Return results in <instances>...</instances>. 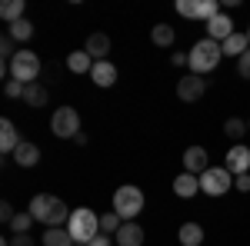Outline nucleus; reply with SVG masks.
<instances>
[{"mask_svg": "<svg viewBox=\"0 0 250 246\" xmlns=\"http://www.w3.org/2000/svg\"><path fill=\"white\" fill-rule=\"evenodd\" d=\"M224 160H227L224 167H227L233 176H244V173H250V147H244V143H233Z\"/></svg>", "mask_w": 250, "mask_h": 246, "instance_id": "10", "label": "nucleus"}, {"mask_svg": "<svg viewBox=\"0 0 250 246\" xmlns=\"http://www.w3.org/2000/svg\"><path fill=\"white\" fill-rule=\"evenodd\" d=\"M34 223H37V220H34L30 213H17V216H14V223H10V229H14V236H20V233H30Z\"/></svg>", "mask_w": 250, "mask_h": 246, "instance_id": "29", "label": "nucleus"}, {"mask_svg": "<svg viewBox=\"0 0 250 246\" xmlns=\"http://www.w3.org/2000/svg\"><path fill=\"white\" fill-rule=\"evenodd\" d=\"M224 133H227V136H230V140H237V143H240V140H244V136H247V120H240V116H230V120H227V123H224Z\"/></svg>", "mask_w": 250, "mask_h": 246, "instance_id": "27", "label": "nucleus"}, {"mask_svg": "<svg viewBox=\"0 0 250 246\" xmlns=\"http://www.w3.org/2000/svg\"><path fill=\"white\" fill-rule=\"evenodd\" d=\"M20 143H23V140H20L17 127H14L10 120H0V150H3V153H10V156H14V150H17Z\"/></svg>", "mask_w": 250, "mask_h": 246, "instance_id": "18", "label": "nucleus"}, {"mask_svg": "<svg viewBox=\"0 0 250 246\" xmlns=\"http://www.w3.org/2000/svg\"><path fill=\"white\" fill-rule=\"evenodd\" d=\"M10 246H37L30 233H20V236H10Z\"/></svg>", "mask_w": 250, "mask_h": 246, "instance_id": "33", "label": "nucleus"}, {"mask_svg": "<svg viewBox=\"0 0 250 246\" xmlns=\"http://www.w3.org/2000/svg\"><path fill=\"white\" fill-rule=\"evenodd\" d=\"M150 40H154L157 47H173V40H177V30H173L170 23H154V30H150Z\"/></svg>", "mask_w": 250, "mask_h": 246, "instance_id": "24", "label": "nucleus"}, {"mask_svg": "<svg viewBox=\"0 0 250 246\" xmlns=\"http://www.w3.org/2000/svg\"><path fill=\"white\" fill-rule=\"evenodd\" d=\"M90 246H114V236H107V233H100V236H97V240H94Z\"/></svg>", "mask_w": 250, "mask_h": 246, "instance_id": "35", "label": "nucleus"}, {"mask_svg": "<svg viewBox=\"0 0 250 246\" xmlns=\"http://www.w3.org/2000/svg\"><path fill=\"white\" fill-rule=\"evenodd\" d=\"M177 240H180V246H200L204 243V227L200 223H184L177 229Z\"/></svg>", "mask_w": 250, "mask_h": 246, "instance_id": "21", "label": "nucleus"}, {"mask_svg": "<svg viewBox=\"0 0 250 246\" xmlns=\"http://www.w3.org/2000/svg\"><path fill=\"white\" fill-rule=\"evenodd\" d=\"M204 94H207V80H204V76H197V74L180 76V83H177V96H180L184 103H197Z\"/></svg>", "mask_w": 250, "mask_h": 246, "instance_id": "9", "label": "nucleus"}, {"mask_svg": "<svg viewBox=\"0 0 250 246\" xmlns=\"http://www.w3.org/2000/svg\"><path fill=\"white\" fill-rule=\"evenodd\" d=\"M37 160H40V147H37V143H30V140H23L17 150H14V163L23 167V170L37 167Z\"/></svg>", "mask_w": 250, "mask_h": 246, "instance_id": "16", "label": "nucleus"}, {"mask_svg": "<svg viewBox=\"0 0 250 246\" xmlns=\"http://www.w3.org/2000/svg\"><path fill=\"white\" fill-rule=\"evenodd\" d=\"M43 246H74V236H70V229L67 227H54L43 233V240H40Z\"/></svg>", "mask_w": 250, "mask_h": 246, "instance_id": "23", "label": "nucleus"}, {"mask_svg": "<svg viewBox=\"0 0 250 246\" xmlns=\"http://www.w3.org/2000/svg\"><path fill=\"white\" fill-rule=\"evenodd\" d=\"M173 193L180 196V200H190L200 193V176H193V173H177V180H173Z\"/></svg>", "mask_w": 250, "mask_h": 246, "instance_id": "14", "label": "nucleus"}, {"mask_svg": "<svg viewBox=\"0 0 250 246\" xmlns=\"http://www.w3.org/2000/svg\"><path fill=\"white\" fill-rule=\"evenodd\" d=\"M23 90H27V83H20V80H7V83H3V94L10 96V100H23Z\"/></svg>", "mask_w": 250, "mask_h": 246, "instance_id": "30", "label": "nucleus"}, {"mask_svg": "<svg viewBox=\"0 0 250 246\" xmlns=\"http://www.w3.org/2000/svg\"><path fill=\"white\" fill-rule=\"evenodd\" d=\"M230 34H233V20L227 17L224 10H220V14H217V17H213L210 23H207V37L217 40V43H224V40L230 37Z\"/></svg>", "mask_w": 250, "mask_h": 246, "instance_id": "13", "label": "nucleus"}, {"mask_svg": "<svg viewBox=\"0 0 250 246\" xmlns=\"http://www.w3.org/2000/svg\"><path fill=\"white\" fill-rule=\"evenodd\" d=\"M124 227V220L117 216V213H100V233H107V236H117V229Z\"/></svg>", "mask_w": 250, "mask_h": 246, "instance_id": "28", "label": "nucleus"}, {"mask_svg": "<svg viewBox=\"0 0 250 246\" xmlns=\"http://www.w3.org/2000/svg\"><path fill=\"white\" fill-rule=\"evenodd\" d=\"M97 60L87 54V50H74V54H67V70L70 74H90L94 70Z\"/></svg>", "mask_w": 250, "mask_h": 246, "instance_id": "20", "label": "nucleus"}, {"mask_svg": "<svg viewBox=\"0 0 250 246\" xmlns=\"http://www.w3.org/2000/svg\"><path fill=\"white\" fill-rule=\"evenodd\" d=\"M67 229H70L74 243H94L100 236V216L90 207H77L67 220Z\"/></svg>", "mask_w": 250, "mask_h": 246, "instance_id": "3", "label": "nucleus"}, {"mask_svg": "<svg viewBox=\"0 0 250 246\" xmlns=\"http://www.w3.org/2000/svg\"><path fill=\"white\" fill-rule=\"evenodd\" d=\"M114 243L117 246H144V227H137L134 220H130V223H124V227L117 229Z\"/></svg>", "mask_w": 250, "mask_h": 246, "instance_id": "15", "label": "nucleus"}, {"mask_svg": "<svg viewBox=\"0 0 250 246\" xmlns=\"http://www.w3.org/2000/svg\"><path fill=\"white\" fill-rule=\"evenodd\" d=\"M247 37H250V27H247Z\"/></svg>", "mask_w": 250, "mask_h": 246, "instance_id": "38", "label": "nucleus"}, {"mask_svg": "<svg viewBox=\"0 0 250 246\" xmlns=\"http://www.w3.org/2000/svg\"><path fill=\"white\" fill-rule=\"evenodd\" d=\"M220 50H224V57H237V60H240V57L250 50V37H247V34H237V30H233L230 37L220 43Z\"/></svg>", "mask_w": 250, "mask_h": 246, "instance_id": "17", "label": "nucleus"}, {"mask_svg": "<svg viewBox=\"0 0 250 246\" xmlns=\"http://www.w3.org/2000/svg\"><path fill=\"white\" fill-rule=\"evenodd\" d=\"M0 17L7 20V27L17 23V20H23V0H3V3H0Z\"/></svg>", "mask_w": 250, "mask_h": 246, "instance_id": "25", "label": "nucleus"}, {"mask_svg": "<svg viewBox=\"0 0 250 246\" xmlns=\"http://www.w3.org/2000/svg\"><path fill=\"white\" fill-rule=\"evenodd\" d=\"M74 246H90V243H74Z\"/></svg>", "mask_w": 250, "mask_h": 246, "instance_id": "36", "label": "nucleus"}, {"mask_svg": "<svg viewBox=\"0 0 250 246\" xmlns=\"http://www.w3.org/2000/svg\"><path fill=\"white\" fill-rule=\"evenodd\" d=\"M233 187L240 189V193H250V173H244V176H237V180H233Z\"/></svg>", "mask_w": 250, "mask_h": 246, "instance_id": "34", "label": "nucleus"}, {"mask_svg": "<svg viewBox=\"0 0 250 246\" xmlns=\"http://www.w3.org/2000/svg\"><path fill=\"white\" fill-rule=\"evenodd\" d=\"M210 170V153L204 150V147H187L184 150V173H193V176H200V173Z\"/></svg>", "mask_w": 250, "mask_h": 246, "instance_id": "11", "label": "nucleus"}, {"mask_svg": "<svg viewBox=\"0 0 250 246\" xmlns=\"http://www.w3.org/2000/svg\"><path fill=\"white\" fill-rule=\"evenodd\" d=\"M27 213H30V216H34L37 223H43L47 229H54V227H67V220H70V213H74V209H67V203H63L60 196H47V193H37V196L30 200Z\"/></svg>", "mask_w": 250, "mask_h": 246, "instance_id": "1", "label": "nucleus"}, {"mask_svg": "<svg viewBox=\"0 0 250 246\" xmlns=\"http://www.w3.org/2000/svg\"><path fill=\"white\" fill-rule=\"evenodd\" d=\"M144 189L134 187V183H124V187H117L114 193V213L124 220V223H130L134 216H140L144 213Z\"/></svg>", "mask_w": 250, "mask_h": 246, "instance_id": "4", "label": "nucleus"}, {"mask_svg": "<svg viewBox=\"0 0 250 246\" xmlns=\"http://www.w3.org/2000/svg\"><path fill=\"white\" fill-rule=\"evenodd\" d=\"M90 80H94L100 90H107V87H114V83H117V67L110 63V60H97L94 70H90Z\"/></svg>", "mask_w": 250, "mask_h": 246, "instance_id": "12", "label": "nucleus"}, {"mask_svg": "<svg viewBox=\"0 0 250 246\" xmlns=\"http://www.w3.org/2000/svg\"><path fill=\"white\" fill-rule=\"evenodd\" d=\"M14 216H17V213H14V207H10V203L3 200V203H0V220H3V223L10 227V223H14Z\"/></svg>", "mask_w": 250, "mask_h": 246, "instance_id": "32", "label": "nucleus"}, {"mask_svg": "<svg viewBox=\"0 0 250 246\" xmlns=\"http://www.w3.org/2000/svg\"><path fill=\"white\" fill-rule=\"evenodd\" d=\"M83 50L94 60H107V54H110V37L107 34H90L87 43H83Z\"/></svg>", "mask_w": 250, "mask_h": 246, "instance_id": "19", "label": "nucleus"}, {"mask_svg": "<svg viewBox=\"0 0 250 246\" xmlns=\"http://www.w3.org/2000/svg\"><path fill=\"white\" fill-rule=\"evenodd\" d=\"M247 130H250V120H247Z\"/></svg>", "mask_w": 250, "mask_h": 246, "instance_id": "37", "label": "nucleus"}, {"mask_svg": "<svg viewBox=\"0 0 250 246\" xmlns=\"http://www.w3.org/2000/svg\"><path fill=\"white\" fill-rule=\"evenodd\" d=\"M237 74L244 76V80H250V50H247L240 60H237Z\"/></svg>", "mask_w": 250, "mask_h": 246, "instance_id": "31", "label": "nucleus"}, {"mask_svg": "<svg viewBox=\"0 0 250 246\" xmlns=\"http://www.w3.org/2000/svg\"><path fill=\"white\" fill-rule=\"evenodd\" d=\"M177 14L187 20H207L220 14V0H177Z\"/></svg>", "mask_w": 250, "mask_h": 246, "instance_id": "8", "label": "nucleus"}, {"mask_svg": "<svg viewBox=\"0 0 250 246\" xmlns=\"http://www.w3.org/2000/svg\"><path fill=\"white\" fill-rule=\"evenodd\" d=\"M233 187V173L227 167H210L207 173H200V193L207 196H224Z\"/></svg>", "mask_w": 250, "mask_h": 246, "instance_id": "7", "label": "nucleus"}, {"mask_svg": "<svg viewBox=\"0 0 250 246\" xmlns=\"http://www.w3.org/2000/svg\"><path fill=\"white\" fill-rule=\"evenodd\" d=\"M220 57H224V50H220V43L210 37H204V40H197L193 43V50H190V74L197 76H207L210 70H217V63H220Z\"/></svg>", "mask_w": 250, "mask_h": 246, "instance_id": "2", "label": "nucleus"}, {"mask_svg": "<svg viewBox=\"0 0 250 246\" xmlns=\"http://www.w3.org/2000/svg\"><path fill=\"white\" fill-rule=\"evenodd\" d=\"M40 70H43V63L34 50H27V47H20L17 57L10 60V80H20V83H37Z\"/></svg>", "mask_w": 250, "mask_h": 246, "instance_id": "5", "label": "nucleus"}, {"mask_svg": "<svg viewBox=\"0 0 250 246\" xmlns=\"http://www.w3.org/2000/svg\"><path fill=\"white\" fill-rule=\"evenodd\" d=\"M50 133L60 136V140H74L80 133V114L77 107H57L54 116H50Z\"/></svg>", "mask_w": 250, "mask_h": 246, "instance_id": "6", "label": "nucleus"}, {"mask_svg": "<svg viewBox=\"0 0 250 246\" xmlns=\"http://www.w3.org/2000/svg\"><path fill=\"white\" fill-rule=\"evenodd\" d=\"M7 34L17 40V43H27V40L34 37V23L23 17V20H17V23H10V27H7Z\"/></svg>", "mask_w": 250, "mask_h": 246, "instance_id": "26", "label": "nucleus"}, {"mask_svg": "<svg viewBox=\"0 0 250 246\" xmlns=\"http://www.w3.org/2000/svg\"><path fill=\"white\" fill-rule=\"evenodd\" d=\"M47 100H50V90L43 83H27V90H23V103L27 107H47Z\"/></svg>", "mask_w": 250, "mask_h": 246, "instance_id": "22", "label": "nucleus"}]
</instances>
